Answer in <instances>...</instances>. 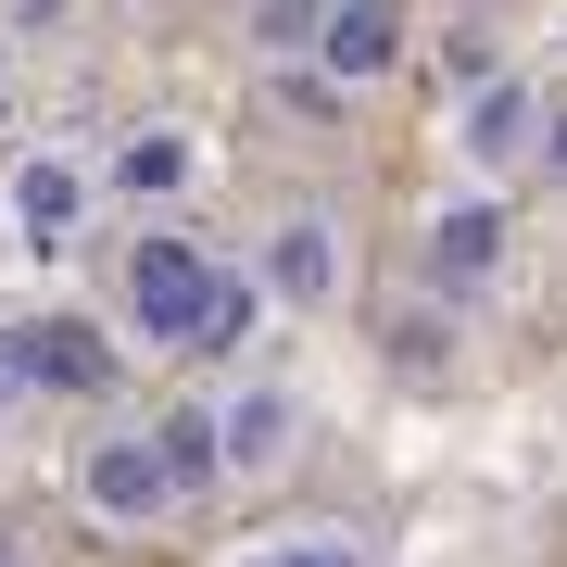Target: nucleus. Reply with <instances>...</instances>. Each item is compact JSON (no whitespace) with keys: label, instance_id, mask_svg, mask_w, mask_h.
Masks as SVG:
<instances>
[{"label":"nucleus","instance_id":"4","mask_svg":"<svg viewBox=\"0 0 567 567\" xmlns=\"http://www.w3.org/2000/svg\"><path fill=\"white\" fill-rule=\"evenodd\" d=\"M303 51L328 63V89H379L391 63H404V13H391V0H316Z\"/></svg>","mask_w":567,"mask_h":567},{"label":"nucleus","instance_id":"1","mask_svg":"<svg viewBox=\"0 0 567 567\" xmlns=\"http://www.w3.org/2000/svg\"><path fill=\"white\" fill-rule=\"evenodd\" d=\"M203 290H215V252L177 240V227H152L140 252H126V328H140L152 353H189V328H203Z\"/></svg>","mask_w":567,"mask_h":567},{"label":"nucleus","instance_id":"5","mask_svg":"<svg viewBox=\"0 0 567 567\" xmlns=\"http://www.w3.org/2000/svg\"><path fill=\"white\" fill-rule=\"evenodd\" d=\"M0 341H13V379H39V391H76V404L114 391V341L89 316H39V328H0Z\"/></svg>","mask_w":567,"mask_h":567},{"label":"nucleus","instance_id":"10","mask_svg":"<svg viewBox=\"0 0 567 567\" xmlns=\"http://www.w3.org/2000/svg\"><path fill=\"white\" fill-rule=\"evenodd\" d=\"M189 164H203V152H189V126H140V140H126L102 177L126 189V203H177V189H189Z\"/></svg>","mask_w":567,"mask_h":567},{"label":"nucleus","instance_id":"13","mask_svg":"<svg viewBox=\"0 0 567 567\" xmlns=\"http://www.w3.org/2000/svg\"><path fill=\"white\" fill-rule=\"evenodd\" d=\"M252 39L265 51H303L316 39V0H252Z\"/></svg>","mask_w":567,"mask_h":567},{"label":"nucleus","instance_id":"7","mask_svg":"<svg viewBox=\"0 0 567 567\" xmlns=\"http://www.w3.org/2000/svg\"><path fill=\"white\" fill-rule=\"evenodd\" d=\"M76 227H89V164L25 152V164H13V240H25V252H76Z\"/></svg>","mask_w":567,"mask_h":567},{"label":"nucleus","instance_id":"12","mask_svg":"<svg viewBox=\"0 0 567 567\" xmlns=\"http://www.w3.org/2000/svg\"><path fill=\"white\" fill-rule=\"evenodd\" d=\"M240 567H365L353 543H328V529H290V543H252Z\"/></svg>","mask_w":567,"mask_h":567},{"label":"nucleus","instance_id":"2","mask_svg":"<svg viewBox=\"0 0 567 567\" xmlns=\"http://www.w3.org/2000/svg\"><path fill=\"white\" fill-rule=\"evenodd\" d=\"M543 126H555V89L543 76H480L454 114V152L480 164V177H517V164H543Z\"/></svg>","mask_w":567,"mask_h":567},{"label":"nucleus","instance_id":"6","mask_svg":"<svg viewBox=\"0 0 567 567\" xmlns=\"http://www.w3.org/2000/svg\"><path fill=\"white\" fill-rule=\"evenodd\" d=\"M265 290H278L290 316H328V303H341V215H278V240H265Z\"/></svg>","mask_w":567,"mask_h":567},{"label":"nucleus","instance_id":"16","mask_svg":"<svg viewBox=\"0 0 567 567\" xmlns=\"http://www.w3.org/2000/svg\"><path fill=\"white\" fill-rule=\"evenodd\" d=\"M13 391H25V379H13V341H0V416H13Z\"/></svg>","mask_w":567,"mask_h":567},{"label":"nucleus","instance_id":"15","mask_svg":"<svg viewBox=\"0 0 567 567\" xmlns=\"http://www.w3.org/2000/svg\"><path fill=\"white\" fill-rule=\"evenodd\" d=\"M76 0H0V25H63Z\"/></svg>","mask_w":567,"mask_h":567},{"label":"nucleus","instance_id":"3","mask_svg":"<svg viewBox=\"0 0 567 567\" xmlns=\"http://www.w3.org/2000/svg\"><path fill=\"white\" fill-rule=\"evenodd\" d=\"M76 505L102 517V529H152V517H177V480H164L152 429H114V442L76 454Z\"/></svg>","mask_w":567,"mask_h":567},{"label":"nucleus","instance_id":"11","mask_svg":"<svg viewBox=\"0 0 567 567\" xmlns=\"http://www.w3.org/2000/svg\"><path fill=\"white\" fill-rule=\"evenodd\" d=\"M152 454H164V480H177V492L227 480V466H215V416H203V404H177V416H164V429H152Z\"/></svg>","mask_w":567,"mask_h":567},{"label":"nucleus","instance_id":"14","mask_svg":"<svg viewBox=\"0 0 567 567\" xmlns=\"http://www.w3.org/2000/svg\"><path fill=\"white\" fill-rule=\"evenodd\" d=\"M391 341H404V365H416V379H442V316H404Z\"/></svg>","mask_w":567,"mask_h":567},{"label":"nucleus","instance_id":"9","mask_svg":"<svg viewBox=\"0 0 567 567\" xmlns=\"http://www.w3.org/2000/svg\"><path fill=\"white\" fill-rule=\"evenodd\" d=\"M203 416H215V466H240V480H265V466L290 454V429H303L290 391H227V404H203Z\"/></svg>","mask_w":567,"mask_h":567},{"label":"nucleus","instance_id":"8","mask_svg":"<svg viewBox=\"0 0 567 567\" xmlns=\"http://www.w3.org/2000/svg\"><path fill=\"white\" fill-rule=\"evenodd\" d=\"M429 278L442 290H492L505 278V203H442L429 215Z\"/></svg>","mask_w":567,"mask_h":567}]
</instances>
